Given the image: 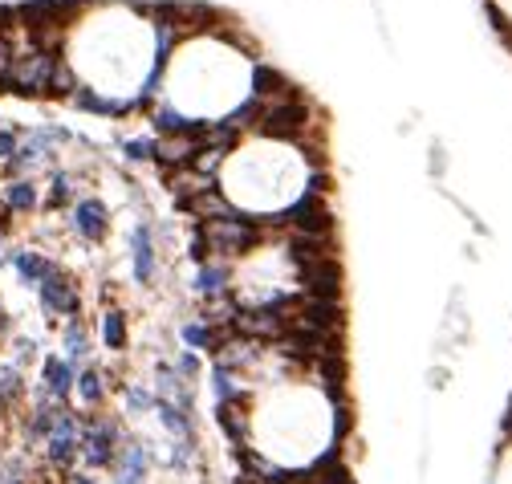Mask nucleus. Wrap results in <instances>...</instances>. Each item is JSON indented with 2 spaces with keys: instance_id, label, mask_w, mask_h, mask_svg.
<instances>
[{
  "instance_id": "f257e3e1",
  "label": "nucleus",
  "mask_w": 512,
  "mask_h": 484,
  "mask_svg": "<svg viewBox=\"0 0 512 484\" xmlns=\"http://www.w3.org/2000/svg\"><path fill=\"white\" fill-rule=\"evenodd\" d=\"M285 90L289 86L269 74L261 53L224 21H183L147 114L163 139L196 155L252 131L265 106Z\"/></svg>"
},
{
  "instance_id": "f03ea898",
  "label": "nucleus",
  "mask_w": 512,
  "mask_h": 484,
  "mask_svg": "<svg viewBox=\"0 0 512 484\" xmlns=\"http://www.w3.org/2000/svg\"><path fill=\"white\" fill-rule=\"evenodd\" d=\"M179 29L167 9L139 0H82L61 25L57 94L102 118L147 110Z\"/></svg>"
},
{
  "instance_id": "7ed1b4c3",
  "label": "nucleus",
  "mask_w": 512,
  "mask_h": 484,
  "mask_svg": "<svg viewBox=\"0 0 512 484\" xmlns=\"http://www.w3.org/2000/svg\"><path fill=\"white\" fill-rule=\"evenodd\" d=\"M216 419L244 460V476L285 484L326 476L350 432L342 387L326 379L322 362L256 383L240 403L216 407Z\"/></svg>"
},
{
  "instance_id": "20e7f679",
  "label": "nucleus",
  "mask_w": 512,
  "mask_h": 484,
  "mask_svg": "<svg viewBox=\"0 0 512 484\" xmlns=\"http://www.w3.org/2000/svg\"><path fill=\"white\" fill-rule=\"evenodd\" d=\"M208 192L216 196L220 216H236L261 232L322 240V228L330 224L322 204L326 167L305 131L252 127L236 135L212 167Z\"/></svg>"
},
{
  "instance_id": "39448f33",
  "label": "nucleus",
  "mask_w": 512,
  "mask_h": 484,
  "mask_svg": "<svg viewBox=\"0 0 512 484\" xmlns=\"http://www.w3.org/2000/svg\"><path fill=\"white\" fill-rule=\"evenodd\" d=\"M122 440H126V436L118 432L114 419H106V415L82 419V460H78V464H86V468H94V472H110V464H114Z\"/></svg>"
},
{
  "instance_id": "423d86ee",
  "label": "nucleus",
  "mask_w": 512,
  "mask_h": 484,
  "mask_svg": "<svg viewBox=\"0 0 512 484\" xmlns=\"http://www.w3.org/2000/svg\"><path fill=\"white\" fill-rule=\"evenodd\" d=\"M37 297H41V310L49 314V318H66V322H74L78 318V310H82V293H78V285L61 273V269H53L41 285H37Z\"/></svg>"
},
{
  "instance_id": "0eeeda50",
  "label": "nucleus",
  "mask_w": 512,
  "mask_h": 484,
  "mask_svg": "<svg viewBox=\"0 0 512 484\" xmlns=\"http://www.w3.org/2000/svg\"><path fill=\"white\" fill-rule=\"evenodd\" d=\"M74 383H78V367H74L70 358L49 354V358L41 362V395H45V399H53V403H70Z\"/></svg>"
},
{
  "instance_id": "6e6552de",
  "label": "nucleus",
  "mask_w": 512,
  "mask_h": 484,
  "mask_svg": "<svg viewBox=\"0 0 512 484\" xmlns=\"http://www.w3.org/2000/svg\"><path fill=\"white\" fill-rule=\"evenodd\" d=\"M110 472H114V484H147L151 480V452H147V444L122 440Z\"/></svg>"
},
{
  "instance_id": "1a4fd4ad",
  "label": "nucleus",
  "mask_w": 512,
  "mask_h": 484,
  "mask_svg": "<svg viewBox=\"0 0 512 484\" xmlns=\"http://www.w3.org/2000/svg\"><path fill=\"white\" fill-rule=\"evenodd\" d=\"M70 228L86 240V245L102 240V236H106V228H110V212H106V204H102V200H94V196L78 200V204L70 208Z\"/></svg>"
},
{
  "instance_id": "9d476101",
  "label": "nucleus",
  "mask_w": 512,
  "mask_h": 484,
  "mask_svg": "<svg viewBox=\"0 0 512 484\" xmlns=\"http://www.w3.org/2000/svg\"><path fill=\"white\" fill-rule=\"evenodd\" d=\"M155 265H159V249H155V240H151V228L139 224L131 232V269L139 281H151L155 277Z\"/></svg>"
},
{
  "instance_id": "9b49d317",
  "label": "nucleus",
  "mask_w": 512,
  "mask_h": 484,
  "mask_svg": "<svg viewBox=\"0 0 512 484\" xmlns=\"http://www.w3.org/2000/svg\"><path fill=\"white\" fill-rule=\"evenodd\" d=\"M9 265H13V273L21 277V285H41L57 265L45 257V253H37V249H17V253H9Z\"/></svg>"
},
{
  "instance_id": "f8f14e48",
  "label": "nucleus",
  "mask_w": 512,
  "mask_h": 484,
  "mask_svg": "<svg viewBox=\"0 0 512 484\" xmlns=\"http://www.w3.org/2000/svg\"><path fill=\"white\" fill-rule=\"evenodd\" d=\"M0 204H5V212H13V216H25L41 204V192H37L33 179H9V184L0 188Z\"/></svg>"
},
{
  "instance_id": "ddd939ff",
  "label": "nucleus",
  "mask_w": 512,
  "mask_h": 484,
  "mask_svg": "<svg viewBox=\"0 0 512 484\" xmlns=\"http://www.w3.org/2000/svg\"><path fill=\"white\" fill-rule=\"evenodd\" d=\"M74 395L86 411H98L106 403V371L102 367H78V383H74Z\"/></svg>"
},
{
  "instance_id": "4468645a",
  "label": "nucleus",
  "mask_w": 512,
  "mask_h": 484,
  "mask_svg": "<svg viewBox=\"0 0 512 484\" xmlns=\"http://www.w3.org/2000/svg\"><path fill=\"white\" fill-rule=\"evenodd\" d=\"M57 354H61V358H70L74 367L90 354V330H86L82 318H74V322L61 326V350H57Z\"/></svg>"
},
{
  "instance_id": "2eb2a0df",
  "label": "nucleus",
  "mask_w": 512,
  "mask_h": 484,
  "mask_svg": "<svg viewBox=\"0 0 512 484\" xmlns=\"http://www.w3.org/2000/svg\"><path fill=\"white\" fill-rule=\"evenodd\" d=\"M25 399V371L17 362H5L0 367V411H13Z\"/></svg>"
},
{
  "instance_id": "dca6fc26",
  "label": "nucleus",
  "mask_w": 512,
  "mask_h": 484,
  "mask_svg": "<svg viewBox=\"0 0 512 484\" xmlns=\"http://www.w3.org/2000/svg\"><path fill=\"white\" fill-rule=\"evenodd\" d=\"M488 484H512V419H504V440L492 456V480Z\"/></svg>"
},
{
  "instance_id": "f3484780",
  "label": "nucleus",
  "mask_w": 512,
  "mask_h": 484,
  "mask_svg": "<svg viewBox=\"0 0 512 484\" xmlns=\"http://www.w3.org/2000/svg\"><path fill=\"white\" fill-rule=\"evenodd\" d=\"M98 330H102V346L106 350H122L126 346V314L122 310H106L98 318Z\"/></svg>"
},
{
  "instance_id": "a211bd4d",
  "label": "nucleus",
  "mask_w": 512,
  "mask_h": 484,
  "mask_svg": "<svg viewBox=\"0 0 512 484\" xmlns=\"http://www.w3.org/2000/svg\"><path fill=\"white\" fill-rule=\"evenodd\" d=\"M0 484H29V468L21 460H0Z\"/></svg>"
},
{
  "instance_id": "6ab92c4d",
  "label": "nucleus",
  "mask_w": 512,
  "mask_h": 484,
  "mask_svg": "<svg viewBox=\"0 0 512 484\" xmlns=\"http://www.w3.org/2000/svg\"><path fill=\"white\" fill-rule=\"evenodd\" d=\"M488 9H492V17H496V25L512 37V0H488Z\"/></svg>"
}]
</instances>
